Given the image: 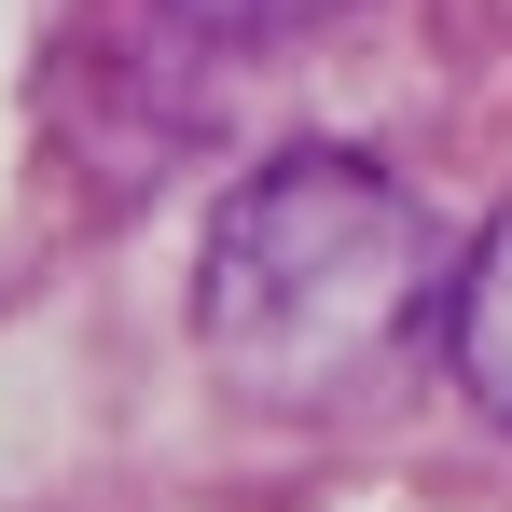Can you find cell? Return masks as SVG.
<instances>
[{
    "instance_id": "cell-3",
    "label": "cell",
    "mask_w": 512,
    "mask_h": 512,
    "mask_svg": "<svg viewBox=\"0 0 512 512\" xmlns=\"http://www.w3.org/2000/svg\"><path fill=\"white\" fill-rule=\"evenodd\" d=\"M180 28H208V42H291V28H319L333 0H167Z\"/></svg>"
},
{
    "instance_id": "cell-2",
    "label": "cell",
    "mask_w": 512,
    "mask_h": 512,
    "mask_svg": "<svg viewBox=\"0 0 512 512\" xmlns=\"http://www.w3.org/2000/svg\"><path fill=\"white\" fill-rule=\"evenodd\" d=\"M443 360H457V402L485 429H512V208L457 250V277H443Z\"/></svg>"
},
{
    "instance_id": "cell-1",
    "label": "cell",
    "mask_w": 512,
    "mask_h": 512,
    "mask_svg": "<svg viewBox=\"0 0 512 512\" xmlns=\"http://www.w3.org/2000/svg\"><path fill=\"white\" fill-rule=\"evenodd\" d=\"M457 263H429V208L374 153H277L222 194L208 250H194V346L208 374H236L250 402H319L346 374H374L429 319Z\"/></svg>"
}]
</instances>
